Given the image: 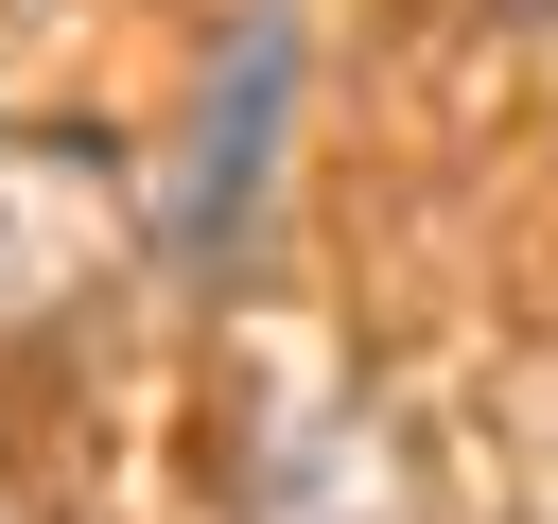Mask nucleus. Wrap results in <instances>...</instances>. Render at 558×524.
<instances>
[{
    "label": "nucleus",
    "mask_w": 558,
    "mask_h": 524,
    "mask_svg": "<svg viewBox=\"0 0 558 524\" xmlns=\"http://www.w3.org/2000/svg\"><path fill=\"white\" fill-rule=\"evenodd\" d=\"M279 122H296V17L262 0L192 105V157H174V245L192 262H244L262 245V192H279Z\"/></svg>",
    "instance_id": "obj_1"
},
{
    "label": "nucleus",
    "mask_w": 558,
    "mask_h": 524,
    "mask_svg": "<svg viewBox=\"0 0 558 524\" xmlns=\"http://www.w3.org/2000/svg\"><path fill=\"white\" fill-rule=\"evenodd\" d=\"M122 279V175L87 140H0V349Z\"/></svg>",
    "instance_id": "obj_2"
},
{
    "label": "nucleus",
    "mask_w": 558,
    "mask_h": 524,
    "mask_svg": "<svg viewBox=\"0 0 558 524\" xmlns=\"http://www.w3.org/2000/svg\"><path fill=\"white\" fill-rule=\"evenodd\" d=\"M0 524H35V507H0Z\"/></svg>",
    "instance_id": "obj_3"
}]
</instances>
